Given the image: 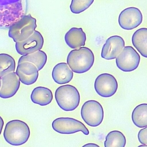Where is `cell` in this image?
I'll return each mask as SVG.
<instances>
[{
	"instance_id": "obj_1",
	"label": "cell",
	"mask_w": 147,
	"mask_h": 147,
	"mask_svg": "<svg viewBox=\"0 0 147 147\" xmlns=\"http://www.w3.org/2000/svg\"><path fill=\"white\" fill-rule=\"evenodd\" d=\"M26 0H0V27L7 28L25 16Z\"/></svg>"
},
{
	"instance_id": "obj_2",
	"label": "cell",
	"mask_w": 147,
	"mask_h": 147,
	"mask_svg": "<svg viewBox=\"0 0 147 147\" xmlns=\"http://www.w3.org/2000/svg\"><path fill=\"white\" fill-rule=\"evenodd\" d=\"M94 61V54L89 48L80 47L71 51L68 54L67 62L71 70L74 72L82 74L89 70Z\"/></svg>"
},
{
	"instance_id": "obj_3",
	"label": "cell",
	"mask_w": 147,
	"mask_h": 147,
	"mask_svg": "<svg viewBox=\"0 0 147 147\" xmlns=\"http://www.w3.org/2000/svg\"><path fill=\"white\" fill-rule=\"evenodd\" d=\"M5 141L14 146L23 145L28 140L30 130L24 122L18 119L11 120L6 124L3 133Z\"/></svg>"
},
{
	"instance_id": "obj_4",
	"label": "cell",
	"mask_w": 147,
	"mask_h": 147,
	"mask_svg": "<svg viewBox=\"0 0 147 147\" xmlns=\"http://www.w3.org/2000/svg\"><path fill=\"white\" fill-rule=\"evenodd\" d=\"M56 102L63 110L67 111L74 110L79 106L80 93L74 86L66 84L58 87L55 94Z\"/></svg>"
},
{
	"instance_id": "obj_5",
	"label": "cell",
	"mask_w": 147,
	"mask_h": 147,
	"mask_svg": "<svg viewBox=\"0 0 147 147\" xmlns=\"http://www.w3.org/2000/svg\"><path fill=\"white\" fill-rule=\"evenodd\" d=\"M36 27V19L30 15H25L9 27L8 35L16 42L22 41L31 36Z\"/></svg>"
},
{
	"instance_id": "obj_6",
	"label": "cell",
	"mask_w": 147,
	"mask_h": 147,
	"mask_svg": "<svg viewBox=\"0 0 147 147\" xmlns=\"http://www.w3.org/2000/svg\"><path fill=\"white\" fill-rule=\"evenodd\" d=\"M81 115L86 124L91 127H96L99 125L103 121V109L99 102L94 100H88L82 106Z\"/></svg>"
},
{
	"instance_id": "obj_7",
	"label": "cell",
	"mask_w": 147,
	"mask_h": 147,
	"mask_svg": "<svg viewBox=\"0 0 147 147\" xmlns=\"http://www.w3.org/2000/svg\"><path fill=\"white\" fill-rule=\"evenodd\" d=\"M52 126L54 131L61 134H71L81 131L84 134L88 135L89 133L82 123L72 118H57L53 121Z\"/></svg>"
},
{
	"instance_id": "obj_8",
	"label": "cell",
	"mask_w": 147,
	"mask_h": 147,
	"mask_svg": "<svg viewBox=\"0 0 147 147\" xmlns=\"http://www.w3.org/2000/svg\"><path fill=\"white\" fill-rule=\"evenodd\" d=\"M139 54L131 46L124 47L116 58L117 67L125 72H131L136 69L140 61Z\"/></svg>"
},
{
	"instance_id": "obj_9",
	"label": "cell",
	"mask_w": 147,
	"mask_h": 147,
	"mask_svg": "<svg viewBox=\"0 0 147 147\" xmlns=\"http://www.w3.org/2000/svg\"><path fill=\"white\" fill-rule=\"evenodd\" d=\"M94 88L99 96L103 97H109L116 92L118 88V83L116 78L111 74L102 73L96 79Z\"/></svg>"
},
{
	"instance_id": "obj_10",
	"label": "cell",
	"mask_w": 147,
	"mask_h": 147,
	"mask_svg": "<svg viewBox=\"0 0 147 147\" xmlns=\"http://www.w3.org/2000/svg\"><path fill=\"white\" fill-rule=\"evenodd\" d=\"M143 16L140 10L135 7L125 9L120 13L118 21L123 29L130 30L139 26L142 23Z\"/></svg>"
},
{
	"instance_id": "obj_11",
	"label": "cell",
	"mask_w": 147,
	"mask_h": 147,
	"mask_svg": "<svg viewBox=\"0 0 147 147\" xmlns=\"http://www.w3.org/2000/svg\"><path fill=\"white\" fill-rule=\"evenodd\" d=\"M44 39L41 33L35 30L33 33L25 40L16 42V51L19 54L25 55L40 50L44 44Z\"/></svg>"
},
{
	"instance_id": "obj_12",
	"label": "cell",
	"mask_w": 147,
	"mask_h": 147,
	"mask_svg": "<svg viewBox=\"0 0 147 147\" xmlns=\"http://www.w3.org/2000/svg\"><path fill=\"white\" fill-rule=\"evenodd\" d=\"M123 38L118 35L110 36L106 40L101 51V57L106 60L115 59L125 47Z\"/></svg>"
},
{
	"instance_id": "obj_13",
	"label": "cell",
	"mask_w": 147,
	"mask_h": 147,
	"mask_svg": "<svg viewBox=\"0 0 147 147\" xmlns=\"http://www.w3.org/2000/svg\"><path fill=\"white\" fill-rule=\"evenodd\" d=\"M0 97L7 99L13 96L18 90L20 81L16 72H11L1 77Z\"/></svg>"
},
{
	"instance_id": "obj_14",
	"label": "cell",
	"mask_w": 147,
	"mask_h": 147,
	"mask_svg": "<svg viewBox=\"0 0 147 147\" xmlns=\"http://www.w3.org/2000/svg\"><path fill=\"white\" fill-rule=\"evenodd\" d=\"M38 71L34 64L24 62L18 63L16 72L22 83L29 85L37 81L38 76Z\"/></svg>"
},
{
	"instance_id": "obj_15",
	"label": "cell",
	"mask_w": 147,
	"mask_h": 147,
	"mask_svg": "<svg viewBox=\"0 0 147 147\" xmlns=\"http://www.w3.org/2000/svg\"><path fill=\"white\" fill-rule=\"evenodd\" d=\"M64 39L69 47L76 49L85 45L86 37L82 28L72 27L65 34Z\"/></svg>"
},
{
	"instance_id": "obj_16",
	"label": "cell",
	"mask_w": 147,
	"mask_h": 147,
	"mask_svg": "<svg viewBox=\"0 0 147 147\" xmlns=\"http://www.w3.org/2000/svg\"><path fill=\"white\" fill-rule=\"evenodd\" d=\"M52 78L59 84L69 83L73 78V73L67 63H59L53 67L52 73Z\"/></svg>"
},
{
	"instance_id": "obj_17",
	"label": "cell",
	"mask_w": 147,
	"mask_h": 147,
	"mask_svg": "<svg viewBox=\"0 0 147 147\" xmlns=\"http://www.w3.org/2000/svg\"><path fill=\"white\" fill-rule=\"evenodd\" d=\"M30 98L34 103L45 106L51 103L53 99V94L51 91L48 88L38 86L32 91Z\"/></svg>"
},
{
	"instance_id": "obj_18",
	"label": "cell",
	"mask_w": 147,
	"mask_h": 147,
	"mask_svg": "<svg viewBox=\"0 0 147 147\" xmlns=\"http://www.w3.org/2000/svg\"><path fill=\"white\" fill-rule=\"evenodd\" d=\"M132 43L141 55L147 57V29L143 28L136 30L131 38Z\"/></svg>"
},
{
	"instance_id": "obj_19",
	"label": "cell",
	"mask_w": 147,
	"mask_h": 147,
	"mask_svg": "<svg viewBox=\"0 0 147 147\" xmlns=\"http://www.w3.org/2000/svg\"><path fill=\"white\" fill-rule=\"evenodd\" d=\"M47 60V56L43 51L39 50L30 54L22 55L19 58L18 63L28 62L34 64L38 71L41 70L45 65Z\"/></svg>"
},
{
	"instance_id": "obj_20",
	"label": "cell",
	"mask_w": 147,
	"mask_h": 147,
	"mask_svg": "<svg viewBox=\"0 0 147 147\" xmlns=\"http://www.w3.org/2000/svg\"><path fill=\"white\" fill-rule=\"evenodd\" d=\"M131 118L134 124L140 128L147 126V104L143 103L137 106L133 110Z\"/></svg>"
},
{
	"instance_id": "obj_21",
	"label": "cell",
	"mask_w": 147,
	"mask_h": 147,
	"mask_svg": "<svg viewBox=\"0 0 147 147\" xmlns=\"http://www.w3.org/2000/svg\"><path fill=\"white\" fill-rule=\"evenodd\" d=\"M126 143V138L123 134L119 131L113 130L109 132L106 136L104 146L105 147H124Z\"/></svg>"
},
{
	"instance_id": "obj_22",
	"label": "cell",
	"mask_w": 147,
	"mask_h": 147,
	"mask_svg": "<svg viewBox=\"0 0 147 147\" xmlns=\"http://www.w3.org/2000/svg\"><path fill=\"white\" fill-rule=\"evenodd\" d=\"M15 68V61L13 57L7 54H0V77L14 72Z\"/></svg>"
},
{
	"instance_id": "obj_23",
	"label": "cell",
	"mask_w": 147,
	"mask_h": 147,
	"mask_svg": "<svg viewBox=\"0 0 147 147\" xmlns=\"http://www.w3.org/2000/svg\"><path fill=\"white\" fill-rule=\"evenodd\" d=\"M94 0H72L70 5V10L74 14H79L88 8Z\"/></svg>"
},
{
	"instance_id": "obj_24",
	"label": "cell",
	"mask_w": 147,
	"mask_h": 147,
	"mask_svg": "<svg viewBox=\"0 0 147 147\" xmlns=\"http://www.w3.org/2000/svg\"><path fill=\"white\" fill-rule=\"evenodd\" d=\"M138 138L139 142L143 144H147V127H144L140 130L138 134Z\"/></svg>"
},
{
	"instance_id": "obj_25",
	"label": "cell",
	"mask_w": 147,
	"mask_h": 147,
	"mask_svg": "<svg viewBox=\"0 0 147 147\" xmlns=\"http://www.w3.org/2000/svg\"><path fill=\"white\" fill-rule=\"evenodd\" d=\"M4 121L3 119L0 116V135H1L4 125Z\"/></svg>"
},
{
	"instance_id": "obj_26",
	"label": "cell",
	"mask_w": 147,
	"mask_h": 147,
	"mask_svg": "<svg viewBox=\"0 0 147 147\" xmlns=\"http://www.w3.org/2000/svg\"><path fill=\"white\" fill-rule=\"evenodd\" d=\"M83 147H99V146L98 145L90 143H88L84 145L83 146Z\"/></svg>"
},
{
	"instance_id": "obj_27",
	"label": "cell",
	"mask_w": 147,
	"mask_h": 147,
	"mask_svg": "<svg viewBox=\"0 0 147 147\" xmlns=\"http://www.w3.org/2000/svg\"><path fill=\"white\" fill-rule=\"evenodd\" d=\"M1 77H0V88L1 87Z\"/></svg>"
}]
</instances>
